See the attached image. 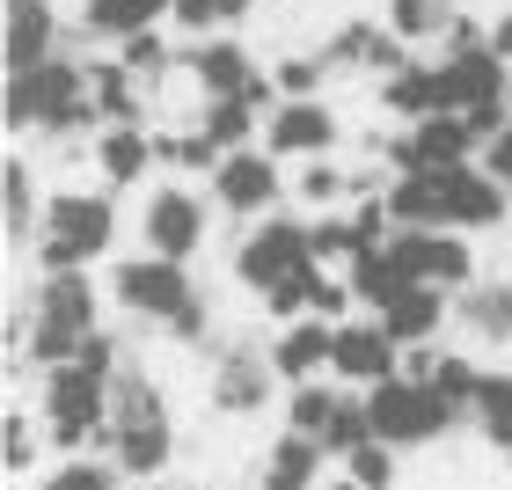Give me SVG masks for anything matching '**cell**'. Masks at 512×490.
Segmentation results:
<instances>
[{"mask_svg": "<svg viewBox=\"0 0 512 490\" xmlns=\"http://www.w3.org/2000/svg\"><path fill=\"white\" fill-rule=\"evenodd\" d=\"M8 125L44 132V139H81V132L96 139L103 110H96V88H88V59L52 52L37 74H8Z\"/></svg>", "mask_w": 512, "mask_h": 490, "instance_id": "1", "label": "cell"}, {"mask_svg": "<svg viewBox=\"0 0 512 490\" xmlns=\"http://www.w3.org/2000/svg\"><path fill=\"white\" fill-rule=\"evenodd\" d=\"M118 256V191H52L37 227V271H88Z\"/></svg>", "mask_w": 512, "mask_h": 490, "instance_id": "2", "label": "cell"}, {"mask_svg": "<svg viewBox=\"0 0 512 490\" xmlns=\"http://www.w3.org/2000/svg\"><path fill=\"white\" fill-rule=\"evenodd\" d=\"M366 410H374V432L388 439V447H403V454H417V447H439L454 425H469V410H454L439 388H417V381H381V388H366Z\"/></svg>", "mask_w": 512, "mask_h": 490, "instance_id": "3", "label": "cell"}, {"mask_svg": "<svg viewBox=\"0 0 512 490\" xmlns=\"http://www.w3.org/2000/svg\"><path fill=\"white\" fill-rule=\"evenodd\" d=\"M37 417H44V432H52V454H88L96 432L110 425V381H96V373H81V366L44 373Z\"/></svg>", "mask_w": 512, "mask_h": 490, "instance_id": "4", "label": "cell"}, {"mask_svg": "<svg viewBox=\"0 0 512 490\" xmlns=\"http://www.w3.org/2000/svg\"><path fill=\"white\" fill-rule=\"evenodd\" d=\"M103 293L118 300L125 315H139V322H169L176 308H191V300H198L191 264H176V256H154V249L118 256V264H110V278H103Z\"/></svg>", "mask_w": 512, "mask_h": 490, "instance_id": "5", "label": "cell"}, {"mask_svg": "<svg viewBox=\"0 0 512 490\" xmlns=\"http://www.w3.org/2000/svg\"><path fill=\"white\" fill-rule=\"evenodd\" d=\"M213 235V191H191V183H154L147 205H139V249L154 256H176V264H191Z\"/></svg>", "mask_w": 512, "mask_h": 490, "instance_id": "6", "label": "cell"}, {"mask_svg": "<svg viewBox=\"0 0 512 490\" xmlns=\"http://www.w3.org/2000/svg\"><path fill=\"white\" fill-rule=\"evenodd\" d=\"M300 264H315L308 256V213H264L242 235V249H235V286H249V293H271L278 278H293Z\"/></svg>", "mask_w": 512, "mask_h": 490, "instance_id": "7", "label": "cell"}, {"mask_svg": "<svg viewBox=\"0 0 512 490\" xmlns=\"http://www.w3.org/2000/svg\"><path fill=\"white\" fill-rule=\"evenodd\" d=\"M381 249L403 264V278H425V286H447V293L476 286V242L454 235V227H395Z\"/></svg>", "mask_w": 512, "mask_h": 490, "instance_id": "8", "label": "cell"}, {"mask_svg": "<svg viewBox=\"0 0 512 490\" xmlns=\"http://www.w3.org/2000/svg\"><path fill=\"white\" fill-rule=\"evenodd\" d=\"M205 183H213V205H220L227 220H264V213H278V198L293 191V183H286V161H278L271 147L227 154Z\"/></svg>", "mask_w": 512, "mask_h": 490, "instance_id": "9", "label": "cell"}, {"mask_svg": "<svg viewBox=\"0 0 512 490\" xmlns=\"http://www.w3.org/2000/svg\"><path fill=\"white\" fill-rule=\"evenodd\" d=\"M483 139L476 125L461 118V110H439V118H417V125H395L388 132V176L403 169H461V161H476Z\"/></svg>", "mask_w": 512, "mask_h": 490, "instance_id": "10", "label": "cell"}, {"mask_svg": "<svg viewBox=\"0 0 512 490\" xmlns=\"http://www.w3.org/2000/svg\"><path fill=\"white\" fill-rule=\"evenodd\" d=\"M264 147L286 161V169H293V161H322V154L344 147V118L322 96H286L264 118Z\"/></svg>", "mask_w": 512, "mask_h": 490, "instance_id": "11", "label": "cell"}, {"mask_svg": "<svg viewBox=\"0 0 512 490\" xmlns=\"http://www.w3.org/2000/svg\"><path fill=\"white\" fill-rule=\"evenodd\" d=\"M278 388H286V381H278L271 352H249V344H227V352L213 359V381H205V403H213V417H264Z\"/></svg>", "mask_w": 512, "mask_h": 490, "instance_id": "12", "label": "cell"}, {"mask_svg": "<svg viewBox=\"0 0 512 490\" xmlns=\"http://www.w3.org/2000/svg\"><path fill=\"white\" fill-rule=\"evenodd\" d=\"M403 373V344L388 337V322L381 315H352V322H337V352H330V381L344 388H381Z\"/></svg>", "mask_w": 512, "mask_h": 490, "instance_id": "13", "label": "cell"}, {"mask_svg": "<svg viewBox=\"0 0 512 490\" xmlns=\"http://www.w3.org/2000/svg\"><path fill=\"white\" fill-rule=\"evenodd\" d=\"M439 198H447V227L454 235H491V227L512 220V191L498 176H483V161L439 169Z\"/></svg>", "mask_w": 512, "mask_h": 490, "instance_id": "14", "label": "cell"}, {"mask_svg": "<svg viewBox=\"0 0 512 490\" xmlns=\"http://www.w3.org/2000/svg\"><path fill=\"white\" fill-rule=\"evenodd\" d=\"M183 74L198 81V96H242L264 66H256V52L242 44V30H220V37L183 44Z\"/></svg>", "mask_w": 512, "mask_h": 490, "instance_id": "15", "label": "cell"}, {"mask_svg": "<svg viewBox=\"0 0 512 490\" xmlns=\"http://www.w3.org/2000/svg\"><path fill=\"white\" fill-rule=\"evenodd\" d=\"M88 161H96V176H103V191H132V183H147L161 169V154H154V125H103L96 139H88Z\"/></svg>", "mask_w": 512, "mask_h": 490, "instance_id": "16", "label": "cell"}, {"mask_svg": "<svg viewBox=\"0 0 512 490\" xmlns=\"http://www.w3.org/2000/svg\"><path fill=\"white\" fill-rule=\"evenodd\" d=\"M417 52V44H403L388 30V22H337L330 30V44H322V59H330V74H395V66H403Z\"/></svg>", "mask_w": 512, "mask_h": 490, "instance_id": "17", "label": "cell"}, {"mask_svg": "<svg viewBox=\"0 0 512 490\" xmlns=\"http://www.w3.org/2000/svg\"><path fill=\"white\" fill-rule=\"evenodd\" d=\"M271 366H278V381H322L330 373V352H337V322H322V315H300V322H278L271 330Z\"/></svg>", "mask_w": 512, "mask_h": 490, "instance_id": "18", "label": "cell"}, {"mask_svg": "<svg viewBox=\"0 0 512 490\" xmlns=\"http://www.w3.org/2000/svg\"><path fill=\"white\" fill-rule=\"evenodd\" d=\"M30 308H37L44 322H59V330H74V337L103 330V286H96L88 271H37Z\"/></svg>", "mask_w": 512, "mask_h": 490, "instance_id": "19", "label": "cell"}, {"mask_svg": "<svg viewBox=\"0 0 512 490\" xmlns=\"http://www.w3.org/2000/svg\"><path fill=\"white\" fill-rule=\"evenodd\" d=\"M66 44H74V30L59 22L52 0H8V74H37Z\"/></svg>", "mask_w": 512, "mask_h": 490, "instance_id": "20", "label": "cell"}, {"mask_svg": "<svg viewBox=\"0 0 512 490\" xmlns=\"http://www.w3.org/2000/svg\"><path fill=\"white\" fill-rule=\"evenodd\" d=\"M381 110L395 125H417V118H439V110H447V81H439V59H403L395 66V74H381Z\"/></svg>", "mask_w": 512, "mask_h": 490, "instance_id": "21", "label": "cell"}, {"mask_svg": "<svg viewBox=\"0 0 512 490\" xmlns=\"http://www.w3.org/2000/svg\"><path fill=\"white\" fill-rule=\"evenodd\" d=\"M381 322H388V337H395V344H439V330L454 322V293L417 278V286H403V293H395L388 308H381Z\"/></svg>", "mask_w": 512, "mask_h": 490, "instance_id": "22", "label": "cell"}, {"mask_svg": "<svg viewBox=\"0 0 512 490\" xmlns=\"http://www.w3.org/2000/svg\"><path fill=\"white\" fill-rule=\"evenodd\" d=\"M176 15V0H81V15H74V30L88 44H125L139 30H161V22Z\"/></svg>", "mask_w": 512, "mask_h": 490, "instance_id": "23", "label": "cell"}, {"mask_svg": "<svg viewBox=\"0 0 512 490\" xmlns=\"http://www.w3.org/2000/svg\"><path fill=\"white\" fill-rule=\"evenodd\" d=\"M447 81V110H483V103H512V66L498 52H469V59H439Z\"/></svg>", "mask_w": 512, "mask_h": 490, "instance_id": "24", "label": "cell"}, {"mask_svg": "<svg viewBox=\"0 0 512 490\" xmlns=\"http://www.w3.org/2000/svg\"><path fill=\"white\" fill-rule=\"evenodd\" d=\"M322 461H330L322 439L278 425V439L264 447V469H256V490H315L322 483Z\"/></svg>", "mask_w": 512, "mask_h": 490, "instance_id": "25", "label": "cell"}, {"mask_svg": "<svg viewBox=\"0 0 512 490\" xmlns=\"http://www.w3.org/2000/svg\"><path fill=\"white\" fill-rule=\"evenodd\" d=\"M88 88H96V110L103 125H147V81L110 52V59H88Z\"/></svg>", "mask_w": 512, "mask_h": 490, "instance_id": "26", "label": "cell"}, {"mask_svg": "<svg viewBox=\"0 0 512 490\" xmlns=\"http://www.w3.org/2000/svg\"><path fill=\"white\" fill-rule=\"evenodd\" d=\"M454 322H461V337L469 344H512V286H476L454 300Z\"/></svg>", "mask_w": 512, "mask_h": 490, "instance_id": "27", "label": "cell"}, {"mask_svg": "<svg viewBox=\"0 0 512 490\" xmlns=\"http://www.w3.org/2000/svg\"><path fill=\"white\" fill-rule=\"evenodd\" d=\"M110 461H118L125 476H161L176 461V417H154V425H125L118 432V447H110Z\"/></svg>", "mask_w": 512, "mask_h": 490, "instance_id": "28", "label": "cell"}, {"mask_svg": "<svg viewBox=\"0 0 512 490\" xmlns=\"http://www.w3.org/2000/svg\"><path fill=\"white\" fill-rule=\"evenodd\" d=\"M308 256L322 271H352L366 256V235H359L352 205H337V213H308Z\"/></svg>", "mask_w": 512, "mask_h": 490, "instance_id": "29", "label": "cell"}, {"mask_svg": "<svg viewBox=\"0 0 512 490\" xmlns=\"http://www.w3.org/2000/svg\"><path fill=\"white\" fill-rule=\"evenodd\" d=\"M154 154H161V169H169V176H213L220 169V139L213 132H205V125H176V132H154Z\"/></svg>", "mask_w": 512, "mask_h": 490, "instance_id": "30", "label": "cell"}, {"mask_svg": "<svg viewBox=\"0 0 512 490\" xmlns=\"http://www.w3.org/2000/svg\"><path fill=\"white\" fill-rule=\"evenodd\" d=\"M337 403H344V381H330V373H322V381H293V388H286V403H278V410H286L278 425L322 439V432H330V417H337Z\"/></svg>", "mask_w": 512, "mask_h": 490, "instance_id": "31", "label": "cell"}, {"mask_svg": "<svg viewBox=\"0 0 512 490\" xmlns=\"http://www.w3.org/2000/svg\"><path fill=\"white\" fill-rule=\"evenodd\" d=\"M198 125L220 139V154H242V147H264V110L242 103V96H205Z\"/></svg>", "mask_w": 512, "mask_h": 490, "instance_id": "32", "label": "cell"}, {"mask_svg": "<svg viewBox=\"0 0 512 490\" xmlns=\"http://www.w3.org/2000/svg\"><path fill=\"white\" fill-rule=\"evenodd\" d=\"M469 425H476V439H483V447L512 454V373H505V366H483V388H476Z\"/></svg>", "mask_w": 512, "mask_h": 490, "instance_id": "33", "label": "cell"}, {"mask_svg": "<svg viewBox=\"0 0 512 490\" xmlns=\"http://www.w3.org/2000/svg\"><path fill=\"white\" fill-rule=\"evenodd\" d=\"M154 417H169V395H161V381L147 366H125L118 381H110V425H154Z\"/></svg>", "mask_w": 512, "mask_h": 490, "instance_id": "34", "label": "cell"}, {"mask_svg": "<svg viewBox=\"0 0 512 490\" xmlns=\"http://www.w3.org/2000/svg\"><path fill=\"white\" fill-rule=\"evenodd\" d=\"M344 278H352V300H359L366 315H381V308H388V300L403 293V286H417V278H403V264H395L388 249H366V256H359V264L344 271Z\"/></svg>", "mask_w": 512, "mask_h": 490, "instance_id": "35", "label": "cell"}, {"mask_svg": "<svg viewBox=\"0 0 512 490\" xmlns=\"http://www.w3.org/2000/svg\"><path fill=\"white\" fill-rule=\"evenodd\" d=\"M110 52H118L147 88H161V81L183 66V44H169V22H161V30H139V37H125V44H110Z\"/></svg>", "mask_w": 512, "mask_h": 490, "instance_id": "36", "label": "cell"}, {"mask_svg": "<svg viewBox=\"0 0 512 490\" xmlns=\"http://www.w3.org/2000/svg\"><path fill=\"white\" fill-rule=\"evenodd\" d=\"M366 439H381L374 432V410H366V388H344V403L330 417V432H322V447H330V461H352Z\"/></svg>", "mask_w": 512, "mask_h": 490, "instance_id": "37", "label": "cell"}, {"mask_svg": "<svg viewBox=\"0 0 512 490\" xmlns=\"http://www.w3.org/2000/svg\"><path fill=\"white\" fill-rule=\"evenodd\" d=\"M37 227H44L37 176H30V161H22V154H8V242H37Z\"/></svg>", "mask_w": 512, "mask_h": 490, "instance_id": "38", "label": "cell"}, {"mask_svg": "<svg viewBox=\"0 0 512 490\" xmlns=\"http://www.w3.org/2000/svg\"><path fill=\"white\" fill-rule=\"evenodd\" d=\"M381 22H388V30L403 37V44H432V37L454 22V0H388Z\"/></svg>", "mask_w": 512, "mask_h": 490, "instance_id": "39", "label": "cell"}, {"mask_svg": "<svg viewBox=\"0 0 512 490\" xmlns=\"http://www.w3.org/2000/svg\"><path fill=\"white\" fill-rule=\"evenodd\" d=\"M315 278H322V264H300L293 278H278L271 293H256V300H264V315H271V330H278V322L315 315Z\"/></svg>", "mask_w": 512, "mask_h": 490, "instance_id": "40", "label": "cell"}, {"mask_svg": "<svg viewBox=\"0 0 512 490\" xmlns=\"http://www.w3.org/2000/svg\"><path fill=\"white\" fill-rule=\"evenodd\" d=\"M344 476H352L359 490H395V483H403V447H388V439H366V447L344 461Z\"/></svg>", "mask_w": 512, "mask_h": 490, "instance_id": "41", "label": "cell"}, {"mask_svg": "<svg viewBox=\"0 0 512 490\" xmlns=\"http://www.w3.org/2000/svg\"><path fill=\"white\" fill-rule=\"evenodd\" d=\"M322 81H330V59H322V52L271 59V88H278V96H322Z\"/></svg>", "mask_w": 512, "mask_h": 490, "instance_id": "42", "label": "cell"}, {"mask_svg": "<svg viewBox=\"0 0 512 490\" xmlns=\"http://www.w3.org/2000/svg\"><path fill=\"white\" fill-rule=\"evenodd\" d=\"M44 417L37 410H8V476H37V454H44Z\"/></svg>", "mask_w": 512, "mask_h": 490, "instance_id": "43", "label": "cell"}, {"mask_svg": "<svg viewBox=\"0 0 512 490\" xmlns=\"http://www.w3.org/2000/svg\"><path fill=\"white\" fill-rule=\"evenodd\" d=\"M439 395H447L454 410H476V388H483V366H476V352H447L439 359V381H432Z\"/></svg>", "mask_w": 512, "mask_h": 490, "instance_id": "44", "label": "cell"}, {"mask_svg": "<svg viewBox=\"0 0 512 490\" xmlns=\"http://www.w3.org/2000/svg\"><path fill=\"white\" fill-rule=\"evenodd\" d=\"M74 366H81V373H96V381H118V373L132 366V352H125V337H118V330H88Z\"/></svg>", "mask_w": 512, "mask_h": 490, "instance_id": "45", "label": "cell"}, {"mask_svg": "<svg viewBox=\"0 0 512 490\" xmlns=\"http://www.w3.org/2000/svg\"><path fill=\"white\" fill-rule=\"evenodd\" d=\"M161 337L169 344H183V352H198V344H213V300H191V308H176L169 322H161Z\"/></svg>", "mask_w": 512, "mask_h": 490, "instance_id": "46", "label": "cell"}, {"mask_svg": "<svg viewBox=\"0 0 512 490\" xmlns=\"http://www.w3.org/2000/svg\"><path fill=\"white\" fill-rule=\"evenodd\" d=\"M169 22H176V37H191V44L198 37H220L227 30V0H176Z\"/></svg>", "mask_w": 512, "mask_h": 490, "instance_id": "47", "label": "cell"}, {"mask_svg": "<svg viewBox=\"0 0 512 490\" xmlns=\"http://www.w3.org/2000/svg\"><path fill=\"white\" fill-rule=\"evenodd\" d=\"M469 52H491V22H476V15H461L439 30V59H469Z\"/></svg>", "mask_w": 512, "mask_h": 490, "instance_id": "48", "label": "cell"}, {"mask_svg": "<svg viewBox=\"0 0 512 490\" xmlns=\"http://www.w3.org/2000/svg\"><path fill=\"white\" fill-rule=\"evenodd\" d=\"M439 359H447V344H403V381L432 388L439 381Z\"/></svg>", "mask_w": 512, "mask_h": 490, "instance_id": "49", "label": "cell"}, {"mask_svg": "<svg viewBox=\"0 0 512 490\" xmlns=\"http://www.w3.org/2000/svg\"><path fill=\"white\" fill-rule=\"evenodd\" d=\"M476 161H483V176H498L505 191H512V125H505L498 139H483V154H476Z\"/></svg>", "mask_w": 512, "mask_h": 490, "instance_id": "50", "label": "cell"}, {"mask_svg": "<svg viewBox=\"0 0 512 490\" xmlns=\"http://www.w3.org/2000/svg\"><path fill=\"white\" fill-rule=\"evenodd\" d=\"M491 52H498V59H505V66H512V8H505V15H498V22H491Z\"/></svg>", "mask_w": 512, "mask_h": 490, "instance_id": "51", "label": "cell"}, {"mask_svg": "<svg viewBox=\"0 0 512 490\" xmlns=\"http://www.w3.org/2000/svg\"><path fill=\"white\" fill-rule=\"evenodd\" d=\"M169 490H213V483H169Z\"/></svg>", "mask_w": 512, "mask_h": 490, "instance_id": "52", "label": "cell"}, {"mask_svg": "<svg viewBox=\"0 0 512 490\" xmlns=\"http://www.w3.org/2000/svg\"><path fill=\"white\" fill-rule=\"evenodd\" d=\"M330 490H359V483H352V476H337V483H330Z\"/></svg>", "mask_w": 512, "mask_h": 490, "instance_id": "53", "label": "cell"}, {"mask_svg": "<svg viewBox=\"0 0 512 490\" xmlns=\"http://www.w3.org/2000/svg\"><path fill=\"white\" fill-rule=\"evenodd\" d=\"M147 490H154V483H147Z\"/></svg>", "mask_w": 512, "mask_h": 490, "instance_id": "54", "label": "cell"}]
</instances>
